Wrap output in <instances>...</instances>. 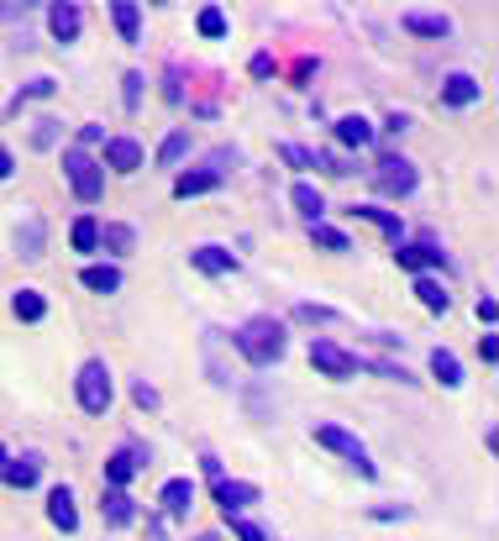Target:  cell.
<instances>
[{"mask_svg":"<svg viewBox=\"0 0 499 541\" xmlns=\"http://www.w3.org/2000/svg\"><path fill=\"white\" fill-rule=\"evenodd\" d=\"M284 342H289V331L269 321V315H258V321H247V326H237V347H242V358L258 362V368H269V362L284 358Z\"/></svg>","mask_w":499,"mask_h":541,"instance_id":"6da1fadb","label":"cell"},{"mask_svg":"<svg viewBox=\"0 0 499 541\" xmlns=\"http://www.w3.org/2000/svg\"><path fill=\"white\" fill-rule=\"evenodd\" d=\"M63 174H68V184H74V200H85V205L101 200V184L106 179H101V163H95L85 147H68V153H63Z\"/></svg>","mask_w":499,"mask_h":541,"instance_id":"7a4b0ae2","label":"cell"},{"mask_svg":"<svg viewBox=\"0 0 499 541\" xmlns=\"http://www.w3.org/2000/svg\"><path fill=\"white\" fill-rule=\"evenodd\" d=\"M79 405L90 416H106L111 410V368L106 362H85L79 368Z\"/></svg>","mask_w":499,"mask_h":541,"instance_id":"3957f363","label":"cell"},{"mask_svg":"<svg viewBox=\"0 0 499 541\" xmlns=\"http://www.w3.org/2000/svg\"><path fill=\"white\" fill-rule=\"evenodd\" d=\"M316 442H321L326 452H336V457H347L363 479H374V463H368V452H363V442H358L352 431H342V426H316Z\"/></svg>","mask_w":499,"mask_h":541,"instance_id":"277c9868","label":"cell"},{"mask_svg":"<svg viewBox=\"0 0 499 541\" xmlns=\"http://www.w3.org/2000/svg\"><path fill=\"white\" fill-rule=\"evenodd\" d=\"M310 362H316L326 378H352V373H358V358L342 353L336 342H310Z\"/></svg>","mask_w":499,"mask_h":541,"instance_id":"5b68a950","label":"cell"},{"mask_svg":"<svg viewBox=\"0 0 499 541\" xmlns=\"http://www.w3.org/2000/svg\"><path fill=\"white\" fill-rule=\"evenodd\" d=\"M253 499H258V483H247V479H216V505H221L226 515L247 510Z\"/></svg>","mask_w":499,"mask_h":541,"instance_id":"8992f818","label":"cell"},{"mask_svg":"<svg viewBox=\"0 0 499 541\" xmlns=\"http://www.w3.org/2000/svg\"><path fill=\"white\" fill-rule=\"evenodd\" d=\"M447 258H442V242H405L399 247V268H442Z\"/></svg>","mask_w":499,"mask_h":541,"instance_id":"52a82bcc","label":"cell"},{"mask_svg":"<svg viewBox=\"0 0 499 541\" xmlns=\"http://www.w3.org/2000/svg\"><path fill=\"white\" fill-rule=\"evenodd\" d=\"M379 189H384V195H410V189H415V169H410L405 158H384V163H379Z\"/></svg>","mask_w":499,"mask_h":541,"instance_id":"ba28073f","label":"cell"},{"mask_svg":"<svg viewBox=\"0 0 499 541\" xmlns=\"http://www.w3.org/2000/svg\"><path fill=\"white\" fill-rule=\"evenodd\" d=\"M142 463H148V452H142V447H121L116 457H106V483H111V489H121V483L132 479Z\"/></svg>","mask_w":499,"mask_h":541,"instance_id":"9c48e42d","label":"cell"},{"mask_svg":"<svg viewBox=\"0 0 499 541\" xmlns=\"http://www.w3.org/2000/svg\"><path fill=\"white\" fill-rule=\"evenodd\" d=\"M48 521H53L58 531H79V510H74V494H68V489H53V494H48Z\"/></svg>","mask_w":499,"mask_h":541,"instance_id":"30bf717a","label":"cell"},{"mask_svg":"<svg viewBox=\"0 0 499 541\" xmlns=\"http://www.w3.org/2000/svg\"><path fill=\"white\" fill-rule=\"evenodd\" d=\"M106 163H111L116 174H132V169L142 163V147H137L132 137H116V142H106Z\"/></svg>","mask_w":499,"mask_h":541,"instance_id":"8fae6325","label":"cell"},{"mask_svg":"<svg viewBox=\"0 0 499 541\" xmlns=\"http://www.w3.org/2000/svg\"><path fill=\"white\" fill-rule=\"evenodd\" d=\"M48 21H53V37H58V43H74V37H79V21H85V11L68 0V5H53V11H48Z\"/></svg>","mask_w":499,"mask_h":541,"instance_id":"7c38bea8","label":"cell"},{"mask_svg":"<svg viewBox=\"0 0 499 541\" xmlns=\"http://www.w3.org/2000/svg\"><path fill=\"white\" fill-rule=\"evenodd\" d=\"M442 100L447 106H473V100H479V79H473V74H447Z\"/></svg>","mask_w":499,"mask_h":541,"instance_id":"4fadbf2b","label":"cell"},{"mask_svg":"<svg viewBox=\"0 0 499 541\" xmlns=\"http://www.w3.org/2000/svg\"><path fill=\"white\" fill-rule=\"evenodd\" d=\"M405 32H415V37H447L452 21L437 16V11H410V16H405Z\"/></svg>","mask_w":499,"mask_h":541,"instance_id":"5bb4252c","label":"cell"},{"mask_svg":"<svg viewBox=\"0 0 499 541\" xmlns=\"http://www.w3.org/2000/svg\"><path fill=\"white\" fill-rule=\"evenodd\" d=\"M352 216H358V221H374V227H379V232L394 242V247H399V237H405L399 216H389V211H379V205H352Z\"/></svg>","mask_w":499,"mask_h":541,"instance_id":"9a60e30c","label":"cell"},{"mask_svg":"<svg viewBox=\"0 0 499 541\" xmlns=\"http://www.w3.org/2000/svg\"><path fill=\"white\" fill-rule=\"evenodd\" d=\"M216 184H221V169H195V174H179L173 195L189 200V195H205V189H216Z\"/></svg>","mask_w":499,"mask_h":541,"instance_id":"2e32d148","label":"cell"},{"mask_svg":"<svg viewBox=\"0 0 499 541\" xmlns=\"http://www.w3.org/2000/svg\"><path fill=\"white\" fill-rule=\"evenodd\" d=\"M111 21H116V32H121L126 43H137V37H142V11H137L132 0H116V5H111Z\"/></svg>","mask_w":499,"mask_h":541,"instance_id":"e0dca14e","label":"cell"},{"mask_svg":"<svg viewBox=\"0 0 499 541\" xmlns=\"http://www.w3.org/2000/svg\"><path fill=\"white\" fill-rule=\"evenodd\" d=\"M189 505H195V483L189 479H168L164 483V510L168 515H189Z\"/></svg>","mask_w":499,"mask_h":541,"instance_id":"ac0fdd59","label":"cell"},{"mask_svg":"<svg viewBox=\"0 0 499 541\" xmlns=\"http://www.w3.org/2000/svg\"><path fill=\"white\" fill-rule=\"evenodd\" d=\"M294 205H300V216H310V227H321V211H326V195L316 189V184H294V195H289Z\"/></svg>","mask_w":499,"mask_h":541,"instance_id":"d6986e66","label":"cell"},{"mask_svg":"<svg viewBox=\"0 0 499 541\" xmlns=\"http://www.w3.org/2000/svg\"><path fill=\"white\" fill-rule=\"evenodd\" d=\"M101 515H106V526H126V521L137 515V505H132L121 489H111V494H101Z\"/></svg>","mask_w":499,"mask_h":541,"instance_id":"ffe728a7","label":"cell"},{"mask_svg":"<svg viewBox=\"0 0 499 541\" xmlns=\"http://www.w3.org/2000/svg\"><path fill=\"white\" fill-rule=\"evenodd\" d=\"M37 473H43V463H37V457H16V463H5V468H0V479L16 483V489H32Z\"/></svg>","mask_w":499,"mask_h":541,"instance_id":"44dd1931","label":"cell"},{"mask_svg":"<svg viewBox=\"0 0 499 541\" xmlns=\"http://www.w3.org/2000/svg\"><path fill=\"white\" fill-rule=\"evenodd\" d=\"M336 137H342L347 147H368V142H374V126H368L363 116H342L336 121Z\"/></svg>","mask_w":499,"mask_h":541,"instance_id":"7402d4cb","label":"cell"},{"mask_svg":"<svg viewBox=\"0 0 499 541\" xmlns=\"http://www.w3.org/2000/svg\"><path fill=\"white\" fill-rule=\"evenodd\" d=\"M101 242H106V247H111L116 258H126V252H132V247H137V232H132V227H126V221H111V227H106V232H101Z\"/></svg>","mask_w":499,"mask_h":541,"instance_id":"603a6c76","label":"cell"},{"mask_svg":"<svg viewBox=\"0 0 499 541\" xmlns=\"http://www.w3.org/2000/svg\"><path fill=\"white\" fill-rule=\"evenodd\" d=\"M11 310H16L21 321H43V315H48V300H43L37 290H16V300H11Z\"/></svg>","mask_w":499,"mask_h":541,"instance_id":"cb8c5ba5","label":"cell"},{"mask_svg":"<svg viewBox=\"0 0 499 541\" xmlns=\"http://www.w3.org/2000/svg\"><path fill=\"white\" fill-rule=\"evenodd\" d=\"M195 268L200 274H231V252L226 247H200L195 252Z\"/></svg>","mask_w":499,"mask_h":541,"instance_id":"d4e9b609","label":"cell"},{"mask_svg":"<svg viewBox=\"0 0 499 541\" xmlns=\"http://www.w3.org/2000/svg\"><path fill=\"white\" fill-rule=\"evenodd\" d=\"M184 153H189V131H168L164 147H158V163L173 169V163H184Z\"/></svg>","mask_w":499,"mask_h":541,"instance_id":"484cf974","label":"cell"},{"mask_svg":"<svg viewBox=\"0 0 499 541\" xmlns=\"http://www.w3.org/2000/svg\"><path fill=\"white\" fill-rule=\"evenodd\" d=\"M415 295H421V305H426V310H437V315L452 305V295H447L437 279H415Z\"/></svg>","mask_w":499,"mask_h":541,"instance_id":"4316f807","label":"cell"},{"mask_svg":"<svg viewBox=\"0 0 499 541\" xmlns=\"http://www.w3.org/2000/svg\"><path fill=\"white\" fill-rule=\"evenodd\" d=\"M68 242H74L79 252H95V247H101V227H95L90 216H79V221H74V232H68Z\"/></svg>","mask_w":499,"mask_h":541,"instance_id":"83f0119b","label":"cell"},{"mask_svg":"<svg viewBox=\"0 0 499 541\" xmlns=\"http://www.w3.org/2000/svg\"><path fill=\"white\" fill-rule=\"evenodd\" d=\"M278 158H284L289 169H316V163H321V153H310V147H300V142H284Z\"/></svg>","mask_w":499,"mask_h":541,"instance_id":"f1b7e54d","label":"cell"},{"mask_svg":"<svg viewBox=\"0 0 499 541\" xmlns=\"http://www.w3.org/2000/svg\"><path fill=\"white\" fill-rule=\"evenodd\" d=\"M116 284H121V274H116V268H85V290H95V295H111Z\"/></svg>","mask_w":499,"mask_h":541,"instance_id":"f546056e","label":"cell"},{"mask_svg":"<svg viewBox=\"0 0 499 541\" xmlns=\"http://www.w3.org/2000/svg\"><path fill=\"white\" fill-rule=\"evenodd\" d=\"M431 373H437L442 384H463V368H457V358H452V353H442V347L431 353Z\"/></svg>","mask_w":499,"mask_h":541,"instance_id":"4dcf8cb0","label":"cell"},{"mask_svg":"<svg viewBox=\"0 0 499 541\" xmlns=\"http://www.w3.org/2000/svg\"><path fill=\"white\" fill-rule=\"evenodd\" d=\"M195 27H200V37H226V16H221V5H205Z\"/></svg>","mask_w":499,"mask_h":541,"instance_id":"1f68e13d","label":"cell"},{"mask_svg":"<svg viewBox=\"0 0 499 541\" xmlns=\"http://www.w3.org/2000/svg\"><path fill=\"white\" fill-rule=\"evenodd\" d=\"M21 252H27V258H43V221H37V216H27V232H21Z\"/></svg>","mask_w":499,"mask_h":541,"instance_id":"d6a6232c","label":"cell"},{"mask_svg":"<svg viewBox=\"0 0 499 541\" xmlns=\"http://www.w3.org/2000/svg\"><path fill=\"white\" fill-rule=\"evenodd\" d=\"M310 242H316V247H326V252H342V247H347V237H342L336 227H310Z\"/></svg>","mask_w":499,"mask_h":541,"instance_id":"836d02e7","label":"cell"},{"mask_svg":"<svg viewBox=\"0 0 499 541\" xmlns=\"http://www.w3.org/2000/svg\"><path fill=\"white\" fill-rule=\"evenodd\" d=\"M121 95H126V111H137V106H142V74H126Z\"/></svg>","mask_w":499,"mask_h":541,"instance_id":"e575fe53","label":"cell"},{"mask_svg":"<svg viewBox=\"0 0 499 541\" xmlns=\"http://www.w3.org/2000/svg\"><path fill=\"white\" fill-rule=\"evenodd\" d=\"M132 400H137L142 410H153V405H158V389H153L148 378H137V384H132Z\"/></svg>","mask_w":499,"mask_h":541,"instance_id":"d590c367","label":"cell"},{"mask_svg":"<svg viewBox=\"0 0 499 541\" xmlns=\"http://www.w3.org/2000/svg\"><path fill=\"white\" fill-rule=\"evenodd\" d=\"M231 537H242V541H269V531H263V526H253V521H231Z\"/></svg>","mask_w":499,"mask_h":541,"instance_id":"8d00e7d4","label":"cell"},{"mask_svg":"<svg viewBox=\"0 0 499 541\" xmlns=\"http://www.w3.org/2000/svg\"><path fill=\"white\" fill-rule=\"evenodd\" d=\"M37 95H53V79H32V84L16 95V106H21V100H37Z\"/></svg>","mask_w":499,"mask_h":541,"instance_id":"74e56055","label":"cell"},{"mask_svg":"<svg viewBox=\"0 0 499 541\" xmlns=\"http://www.w3.org/2000/svg\"><path fill=\"white\" fill-rule=\"evenodd\" d=\"M274 74V53H253V79H269Z\"/></svg>","mask_w":499,"mask_h":541,"instance_id":"f35d334b","label":"cell"},{"mask_svg":"<svg viewBox=\"0 0 499 541\" xmlns=\"http://www.w3.org/2000/svg\"><path fill=\"white\" fill-rule=\"evenodd\" d=\"M294 321H332V310H316V305H294Z\"/></svg>","mask_w":499,"mask_h":541,"instance_id":"ab89813d","label":"cell"},{"mask_svg":"<svg viewBox=\"0 0 499 541\" xmlns=\"http://www.w3.org/2000/svg\"><path fill=\"white\" fill-rule=\"evenodd\" d=\"M479 353H484V362H495V358H499V342H495V331H484V337H479Z\"/></svg>","mask_w":499,"mask_h":541,"instance_id":"60d3db41","label":"cell"},{"mask_svg":"<svg viewBox=\"0 0 499 541\" xmlns=\"http://www.w3.org/2000/svg\"><path fill=\"white\" fill-rule=\"evenodd\" d=\"M53 137H58V126H53V121H43V126H37V137H32V142H37V147H48V142H53Z\"/></svg>","mask_w":499,"mask_h":541,"instance_id":"b9f144b4","label":"cell"},{"mask_svg":"<svg viewBox=\"0 0 499 541\" xmlns=\"http://www.w3.org/2000/svg\"><path fill=\"white\" fill-rule=\"evenodd\" d=\"M11 169H16V158H11V153H0V179H11Z\"/></svg>","mask_w":499,"mask_h":541,"instance_id":"7bdbcfd3","label":"cell"},{"mask_svg":"<svg viewBox=\"0 0 499 541\" xmlns=\"http://www.w3.org/2000/svg\"><path fill=\"white\" fill-rule=\"evenodd\" d=\"M21 16V5H0V21H16Z\"/></svg>","mask_w":499,"mask_h":541,"instance_id":"ee69618b","label":"cell"},{"mask_svg":"<svg viewBox=\"0 0 499 541\" xmlns=\"http://www.w3.org/2000/svg\"><path fill=\"white\" fill-rule=\"evenodd\" d=\"M5 463H11V457H5V447H0V468H5Z\"/></svg>","mask_w":499,"mask_h":541,"instance_id":"f6af8a7d","label":"cell"},{"mask_svg":"<svg viewBox=\"0 0 499 541\" xmlns=\"http://www.w3.org/2000/svg\"><path fill=\"white\" fill-rule=\"evenodd\" d=\"M195 541H221V537H195Z\"/></svg>","mask_w":499,"mask_h":541,"instance_id":"bcb514c9","label":"cell"}]
</instances>
